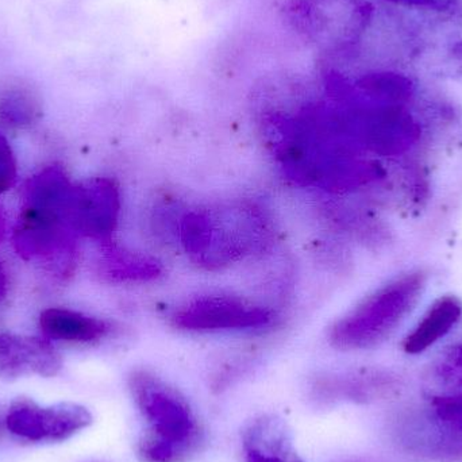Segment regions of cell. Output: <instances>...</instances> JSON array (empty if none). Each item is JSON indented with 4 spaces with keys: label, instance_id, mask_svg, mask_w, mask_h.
I'll use <instances>...</instances> for the list:
<instances>
[{
    "label": "cell",
    "instance_id": "obj_25",
    "mask_svg": "<svg viewBox=\"0 0 462 462\" xmlns=\"http://www.w3.org/2000/svg\"><path fill=\"white\" fill-rule=\"evenodd\" d=\"M0 434H2V425H0Z\"/></svg>",
    "mask_w": 462,
    "mask_h": 462
},
{
    "label": "cell",
    "instance_id": "obj_2",
    "mask_svg": "<svg viewBox=\"0 0 462 462\" xmlns=\"http://www.w3.org/2000/svg\"><path fill=\"white\" fill-rule=\"evenodd\" d=\"M425 290V274H406L358 304L339 319L330 331L337 349L360 350L376 346L387 339L412 311Z\"/></svg>",
    "mask_w": 462,
    "mask_h": 462
},
{
    "label": "cell",
    "instance_id": "obj_19",
    "mask_svg": "<svg viewBox=\"0 0 462 462\" xmlns=\"http://www.w3.org/2000/svg\"><path fill=\"white\" fill-rule=\"evenodd\" d=\"M106 265H107V273L111 277L122 280L153 279L162 272L157 261L125 252H113Z\"/></svg>",
    "mask_w": 462,
    "mask_h": 462
},
{
    "label": "cell",
    "instance_id": "obj_6",
    "mask_svg": "<svg viewBox=\"0 0 462 462\" xmlns=\"http://www.w3.org/2000/svg\"><path fill=\"white\" fill-rule=\"evenodd\" d=\"M91 423V412L86 407L69 402L40 406L30 399H18L11 404L5 417L7 430L27 444L67 441Z\"/></svg>",
    "mask_w": 462,
    "mask_h": 462
},
{
    "label": "cell",
    "instance_id": "obj_22",
    "mask_svg": "<svg viewBox=\"0 0 462 462\" xmlns=\"http://www.w3.org/2000/svg\"><path fill=\"white\" fill-rule=\"evenodd\" d=\"M449 361L450 369L455 371L456 376H457L462 383V346L458 347V349H456L455 352L452 353Z\"/></svg>",
    "mask_w": 462,
    "mask_h": 462
},
{
    "label": "cell",
    "instance_id": "obj_9",
    "mask_svg": "<svg viewBox=\"0 0 462 462\" xmlns=\"http://www.w3.org/2000/svg\"><path fill=\"white\" fill-rule=\"evenodd\" d=\"M345 125L355 127L363 140L380 153H398L418 137L417 124L401 106L356 108L345 116Z\"/></svg>",
    "mask_w": 462,
    "mask_h": 462
},
{
    "label": "cell",
    "instance_id": "obj_24",
    "mask_svg": "<svg viewBox=\"0 0 462 462\" xmlns=\"http://www.w3.org/2000/svg\"><path fill=\"white\" fill-rule=\"evenodd\" d=\"M3 233H5V222H3L2 216H0V239H2Z\"/></svg>",
    "mask_w": 462,
    "mask_h": 462
},
{
    "label": "cell",
    "instance_id": "obj_4",
    "mask_svg": "<svg viewBox=\"0 0 462 462\" xmlns=\"http://www.w3.org/2000/svg\"><path fill=\"white\" fill-rule=\"evenodd\" d=\"M285 15L307 42L328 54L353 51L374 19L369 0H290Z\"/></svg>",
    "mask_w": 462,
    "mask_h": 462
},
{
    "label": "cell",
    "instance_id": "obj_17",
    "mask_svg": "<svg viewBox=\"0 0 462 462\" xmlns=\"http://www.w3.org/2000/svg\"><path fill=\"white\" fill-rule=\"evenodd\" d=\"M40 116V99L30 87L13 83L0 92V121L5 126H30Z\"/></svg>",
    "mask_w": 462,
    "mask_h": 462
},
{
    "label": "cell",
    "instance_id": "obj_12",
    "mask_svg": "<svg viewBox=\"0 0 462 462\" xmlns=\"http://www.w3.org/2000/svg\"><path fill=\"white\" fill-rule=\"evenodd\" d=\"M246 462H304L293 448L292 433L276 415H261L242 433Z\"/></svg>",
    "mask_w": 462,
    "mask_h": 462
},
{
    "label": "cell",
    "instance_id": "obj_16",
    "mask_svg": "<svg viewBox=\"0 0 462 462\" xmlns=\"http://www.w3.org/2000/svg\"><path fill=\"white\" fill-rule=\"evenodd\" d=\"M356 89L383 106H399L412 97L414 83L402 73L380 70L364 75L356 83Z\"/></svg>",
    "mask_w": 462,
    "mask_h": 462
},
{
    "label": "cell",
    "instance_id": "obj_3",
    "mask_svg": "<svg viewBox=\"0 0 462 462\" xmlns=\"http://www.w3.org/2000/svg\"><path fill=\"white\" fill-rule=\"evenodd\" d=\"M396 444L418 460L462 462V393L434 396L395 418Z\"/></svg>",
    "mask_w": 462,
    "mask_h": 462
},
{
    "label": "cell",
    "instance_id": "obj_10",
    "mask_svg": "<svg viewBox=\"0 0 462 462\" xmlns=\"http://www.w3.org/2000/svg\"><path fill=\"white\" fill-rule=\"evenodd\" d=\"M68 213L51 206L26 203L15 231V246L27 258L49 257L69 247Z\"/></svg>",
    "mask_w": 462,
    "mask_h": 462
},
{
    "label": "cell",
    "instance_id": "obj_23",
    "mask_svg": "<svg viewBox=\"0 0 462 462\" xmlns=\"http://www.w3.org/2000/svg\"><path fill=\"white\" fill-rule=\"evenodd\" d=\"M5 292H7V277L0 265V300L5 298Z\"/></svg>",
    "mask_w": 462,
    "mask_h": 462
},
{
    "label": "cell",
    "instance_id": "obj_7",
    "mask_svg": "<svg viewBox=\"0 0 462 462\" xmlns=\"http://www.w3.org/2000/svg\"><path fill=\"white\" fill-rule=\"evenodd\" d=\"M271 319V311L263 307L229 296H208L181 309L176 314L175 323L186 330L218 331L260 328Z\"/></svg>",
    "mask_w": 462,
    "mask_h": 462
},
{
    "label": "cell",
    "instance_id": "obj_13",
    "mask_svg": "<svg viewBox=\"0 0 462 462\" xmlns=\"http://www.w3.org/2000/svg\"><path fill=\"white\" fill-rule=\"evenodd\" d=\"M414 35L412 54L436 59L439 65L462 75V15H439L437 22Z\"/></svg>",
    "mask_w": 462,
    "mask_h": 462
},
{
    "label": "cell",
    "instance_id": "obj_5",
    "mask_svg": "<svg viewBox=\"0 0 462 462\" xmlns=\"http://www.w3.org/2000/svg\"><path fill=\"white\" fill-rule=\"evenodd\" d=\"M252 219L239 210L192 213L181 226L187 252L203 265L219 266L229 263L250 244Z\"/></svg>",
    "mask_w": 462,
    "mask_h": 462
},
{
    "label": "cell",
    "instance_id": "obj_14",
    "mask_svg": "<svg viewBox=\"0 0 462 462\" xmlns=\"http://www.w3.org/2000/svg\"><path fill=\"white\" fill-rule=\"evenodd\" d=\"M43 336L68 344H88L106 336L107 325L97 318L67 309H48L40 317Z\"/></svg>",
    "mask_w": 462,
    "mask_h": 462
},
{
    "label": "cell",
    "instance_id": "obj_21",
    "mask_svg": "<svg viewBox=\"0 0 462 462\" xmlns=\"http://www.w3.org/2000/svg\"><path fill=\"white\" fill-rule=\"evenodd\" d=\"M16 160L10 143L0 134V194L8 191L15 183Z\"/></svg>",
    "mask_w": 462,
    "mask_h": 462
},
{
    "label": "cell",
    "instance_id": "obj_8",
    "mask_svg": "<svg viewBox=\"0 0 462 462\" xmlns=\"http://www.w3.org/2000/svg\"><path fill=\"white\" fill-rule=\"evenodd\" d=\"M119 192L108 179H94L73 187L68 219L73 230L99 241H108L119 216Z\"/></svg>",
    "mask_w": 462,
    "mask_h": 462
},
{
    "label": "cell",
    "instance_id": "obj_18",
    "mask_svg": "<svg viewBox=\"0 0 462 462\" xmlns=\"http://www.w3.org/2000/svg\"><path fill=\"white\" fill-rule=\"evenodd\" d=\"M323 393L328 398H344L355 402H371L387 398L395 391V385L384 379H353L325 383Z\"/></svg>",
    "mask_w": 462,
    "mask_h": 462
},
{
    "label": "cell",
    "instance_id": "obj_1",
    "mask_svg": "<svg viewBox=\"0 0 462 462\" xmlns=\"http://www.w3.org/2000/svg\"><path fill=\"white\" fill-rule=\"evenodd\" d=\"M129 388L146 422L138 441L143 462H187L205 441L202 425L180 391L148 371L133 372Z\"/></svg>",
    "mask_w": 462,
    "mask_h": 462
},
{
    "label": "cell",
    "instance_id": "obj_11",
    "mask_svg": "<svg viewBox=\"0 0 462 462\" xmlns=\"http://www.w3.org/2000/svg\"><path fill=\"white\" fill-rule=\"evenodd\" d=\"M61 365V357L49 339L0 331V379L56 376Z\"/></svg>",
    "mask_w": 462,
    "mask_h": 462
},
{
    "label": "cell",
    "instance_id": "obj_15",
    "mask_svg": "<svg viewBox=\"0 0 462 462\" xmlns=\"http://www.w3.org/2000/svg\"><path fill=\"white\" fill-rule=\"evenodd\" d=\"M462 314V304L455 296L439 299L420 320L415 330L404 339V352L418 355L447 336L458 322Z\"/></svg>",
    "mask_w": 462,
    "mask_h": 462
},
{
    "label": "cell",
    "instance_id": "obj_20",
    "mask_svg": "<svg viewBox=\"0 0 462 462\" xmlns=\"http://www.w3.org/2000/svg\"><path fill=\"white\" fill-rule=\"evenodd\" d=\"M411 10L429 11L439 15H462V0H387Z\"/></svg>",
    "mask_w": 462,
    "mask_h": 462
}]
</instances>
